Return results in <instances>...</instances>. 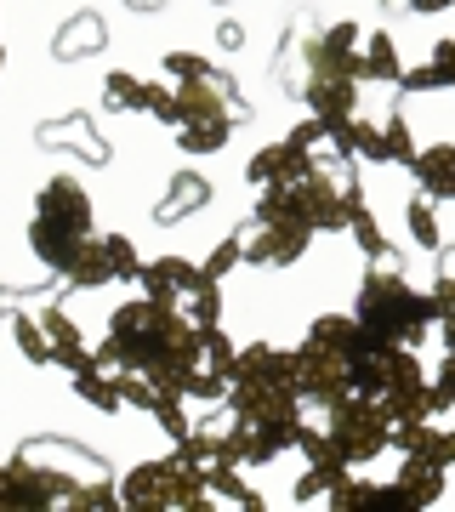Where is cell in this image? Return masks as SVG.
<instances>
[{
  "mask_svg": "<svg viewBox=\"0 0 455 512\" xmlns=\"http://www.w3.org/2000/svg\"><path fill=\"white\" fill-rule=\"evenodd\" d=\"M364 348V330L353 313H319L302 336L296 359V393L308 410H330L336 399L353 393V359Z\"/></svg>",
  "mask_w": 455,
  "mask_h": 512,
  "instance_id": "cell-1",
  "label": "cell"
},
{
  "mask_svg": "<svg viewBox=\"0 0 455 512\" xmlns=\"http://www.w3.org/2000/svg\"><path fill=\"white\" fill-rule=\"evenodd\" d=\"M353 319H359L364 342H399V348H416L421 336L438 325V308H433V291H416V285L399 274V262H382L376 274H364L359 302H353Z\"/></svg>",
  "mask_w": 455,
  "mask_h": 512,
  "instance_id": "cell-2",
  "label": "cell"
},
{
  "mask_svg": "<svg viewBox=\"0 0 455 512\" xmlns=\"http://www.w3.org/2000/svg\"><path fill=\"white\" fill-rule=\"evenodd\" d=\"M353 393L370 399L387 421H433L421 359L416 348H399V342H364L353 359Z\"/></svg>",
  "mask_w": 455,
  "mask_h": 512,
  "instance_id": "cell-3",
  "label": "cell"
},
{
  "mask_svg": "<svg viewBox=\"0 0 455 512\" xmlns=\"http://www.w3.org/2000/svg\"><path fill=\"white\" fill-rule=\"evenodd\" d=\"M91 228H97V217H91V194L74 177H52V183L35 194V222H29V245H35V256L52 268V274H69L74 262H80V251H86Z\"/></svg>",
  "mask_w": 455,
  "mask_h": 512,
  "instance_id": "cell-4",
  "label": "cell"
},
{
  "mask_svg": "<svg viewBox=\"0 0 455 512\" xmlns=\"http://www.w3.org/2000/svg\"><path fill=\"white\" fill-rule=\"evenodd\" d=\"M171 86H177V126H171L177 137L171 143L182 154H217V148H228V131L239 120H251L234 74L211 69L205 80H171Z\"/></svg>",
  "mask_w": 455,
  "mask_h": 512,
  "instance_id": "cell-5",
  "label": "cell"
},
{
  "mask_svg": "<svg viewBox=\"0 0 455 512\" xmlns=\"http://www.w3.org/2000/svg\"><path fill=\"white\" fill-rule=\"evenodd\" d=\"M120 507L126 512H205L217 501H211L205 473H194L182 456H165V461H137L120 478Z\"/></svg>",
  "mask_w": 455,
  "mask_h": 512,
  "instance_id": "cell-6",
  "label": "cell"
},
{
  "mask_svg": "<svg viewBox=\"0 0 455 512\" xmlns=\"http://www.w3.org/2000/svg\"><path fill=\"white\" fill-rule=\"evenodd\" d=\"M325 433L336 439V450L347 456V467H364V461L387 456V439H393V421L376 410L370 399H359V393H347V399H336L325 410Z\"/></svg>",
  "mask_w": 455,
  "mask_h": 512,
  "instance_id": "cell-7",
  "label": "cell"
},
{
  "mask_svg": "<svg viewBox=\"0 0 455 512\" xmlns=\"http://www.w3.org/2000/svg\"><path fill=\"white\" fill-rule=\"evenodd\" d=\"M143 296H154V302H165V308H182L194 313V302H200L217 279L205 274V268H194L188 256H160V262H143Z\"/></svg>",
  "mask_w": 455,
  "mask_h": 512,
  "instance_id": "cell-8",
  "label": "cell"
},
{
  "mask_svg": "<svg viewBox=\"0 0 455 512\" xmlns=\"http://www.w3.org/2000/svg\"><path fill=\"white\" fill-rule=\"evenodd\" d=\"M359 74H336V69H308V86H302V103L313 109V120H347V114H359Z\"/></svg>",
  "mask_w": 455,
  "mask_h": 512,
  "instance_id": "cell-9",
  "label": "cell"
},
{
  "mask_svg": "<svg viewBox=\"0 0 455 512\" xmlns=\"http://www.w3.org/2000/svg\"><path fill=\"white\" fill-rule=\"evenodd\" d=\"M330 512H416L410 507V495L399 484H370V478H336V490L325 495Z\"/></svg>",
  "mask_w": 455,
  "mask_h": 512,
  "instance_id": "cell-10",
  "label": "cell"
},
{
  "mask_svg": "<svg viewBox=\"0 0 455 512\" xmlns=\"http://www.w3.org/2000/svg\"><path fill=\"white\" fill-rule=\"evenodd\" d=\"M308 171H313V148H296L291 137H285V143L262 148V154L245 165V183H256V188H285V183H302Z\"/></svg>",
  "mask_w": 455,
  "mask_h": 512,
  "instance_id": "cell-11",
  "label": "cell"
},
{
  "mask_svg": "<svg viewBox=\"0 0 455 512\" xmlns=\"http://www.w3.org/2000/svg\"><path fill=\"white\" fill-rule=\"evenodd\" d=\"M387 450H399V456H427V461H438V467L450 473V467H455V427H433V421H393Z\"/></svg>",
  "mask_w": 455,
  "mask_h": 512,
  "instance_id": "cell-12",
  "label": "cell"
},
{
  "mask_svg": "<svg viewBox=\"0 0 455 512\" xmlns=\"http://www.w3.org/2000/svg\"><path fill=\"white\" fill-rule=\"evenodd\" d=\"M359 23H330L325 35L302 40L308 69H336V74H359Z\"/></svg>",
  "mask_w": 455,
  "mask_h": 512,
  "instance_id": "cell-13",
  "label": "cell"
},
{
  "mask_svg": "<svg viewBox=\"0 0 455 512\" xmlns=\"http://www.w3.org/2000/svg\"><path fill=\"white\" fill-rule=\"evenodd\" d=\"M40 330H46V342H52V365H63L69 376H80V370L97 365V353H86V342H80V330H74V319L57 302H46V308L35 313Z\"/></svg>",
  "mask_w": 455,
  "mask_h": 512,
  "instance_id": "cell-14",
  "label": "cell"
},
{
  "mask_svg": "<svg viewBox=\"0 0 455 512\" xmlns=\"http://www.w3.org/2000/svg\"><path fill=\"white\" fill-rule=\"evenodd\" d=\"M40 148H74V154H86L91 165L109 160V143L97 137L91 114H69V120H57V126H40Z\"/></svg>",
  "mask_w": 455,
  "mask_h": 512,
  "instance_id": "cell-15",
  "label": "cell"
},
{
  "mask_svg": "<svg viewBox=\"0 0 455 512\" xmlns=\"http://www.w3.org/2000/svg\"><path fill=\"white\" fill-rule=\"evenodd\" d=\"M416 183L427 200H455V143H433V148H416Z\"/></svg>",
  "mask_w": 455,
  "mask_h": 512,
  "instance_id": "cell-16",
  "label": "cell"
},
{
  "mask_svg": "<svg viewBox=\"0 0 455 512\" xmlns=\"http://www.w3.org/2000/svg\"><path fill=\"white\" fill-rule=\"evenodd\" d=\"M211 205V183H205L200 171H177L171 177V188H165V200L154 205V217L160 222H177V217H194V211H205Z\"/></svg>",
  "mask_w": 455,
  "mask_h": 512,
  "instance_id": "cell-17",
  "label": "cell"
},
{
  "mask_svg": "<svg viewBox=\"0 0 455 512\" xmlns=\"http://www.w3.org/2000/svg\"><path fill=\"white\" fill-rule=\"evenodd\" d=\"M399 92H455V40H438L421 69H404Z\"/></svg>",
  "mask_w": 455,
  "mask_h": 512,
  "instance_id": "cell-18",
  "label": "cell"
},
{
  "mask_svg": "<svg viewBox=\"0 0 455 512\" xmlns=\"http://www.w3.org/2000/svg\"><path fill=\"white\" fill-rule=\"evenodd\" d=\"M404 495H410V507H433V501H444V467L438 461H427V456H404V467H399V478H393Z\"/></svg>",
  "mask_w": 455,
  "mask_h": 512,
  "instance_id": "cell-19",
  "label": "cell"
},
{
  "mask_svg": "<svg viewBox=\"0 0 455 512\" xmlns=\"http://www.w3.org/2000/svg\"><path fill=\"white\" fill-rule=\"evenodd\" d=\"M399 74H404L399 46H393V35H387V29H376V35L359 46V80H382V86H399Z\"/></svg>",
  "mask_w": 455,
  "mask_h": 512,
  "instance_id": "cell-20",
  "label": "cell"
},
{
  "mask_svg": "<svg viewBox=\"0 0 455 512\" xmlns=\"http://www.w3.org/2000/svg\"><path fill=\"white\" fill-rule=\"evenodd\" d=\"M74 393H80V399L91 404V410H103V416H120V410H126V399H120V382H114V370H80V376H74Z\"/></svg>",
  "mask_w": 455,
  "mask_h": 512,
  "instance_id": "cell-21",
  "label": "cell"
},
{
  "mask_svg": "<svg viewBox=\"0 0 455 512\" xmlns=\"http://www.w3.org/2000/svg\"><path fill=\"white\" fill-rule=\"evenodd\" d=\"M296 450L308 456V467H347V456L336 450V439H330L319 421H308V410L296 416Z\"/></svg>",
  "mask_w": 455,
  "mask_h": 512,
  "instance_id": "cell-22",
  "label": "cell"
},
{
  "mask_svg": "<svg viewBox=\"0 0 455 512\" xmlns=\"http://www.w3.org/2000/svg\"><path fill=\"white\" fill-rule=\"evenodd\" d=\"M103 109H114V114H148V80L114 69L109 80H103Z\"/></svg>",
  "mask_w": 455,
  "mask_h": 512,
  "instance_id": "cell-23",
  "label": "cell"
},
{
  "mask_svg": "<svg viewBox=\"0 0 455 512\" xmlns=\"http://www.w3.org/2000/svg\"><path fill=\"white\" fill-rule=\"evenodd\" d=\"M347 234H353V245H359L370 262H399V251L387 245V234H382V222L370 217V205H359L353 217H347Z\"/></svg>",
  "mask_w": 455,
  "mask_h": 512,
  "instance_id": "cell-24",
  "label": "cell"
},
{
  "mask_svg": "<svg viewBox=\"0 0 455 512\" xmlns=\"http://www.w3.org/2000/svg\"><path fill=\"white\" fill-rule=\"evenodd\" d=\"M12 342H18V353L29 359V365H52V342H46V330H40L35 313H12Z\"/></svg>",
  "mask_w": 455,
  "mask_h": 512,
  "instance_id": "cell-25",
  "label": "cell"
},
{
  "mask_svg": "<svg viewBox=\"0 0 455 512\" xmlns=\"http://www.w3.org/2000/svg\"><path fill=\"white\" fill-rule=\"evenodd\" d=\"M86 52H103V23L97 18H74L69 29L57 35V57L74 63V57H86Z\"/></svg>",
  "mask_w": 455,
  "mask_h": 512,
  "instance_id": "cell-26",
  "label": "cell"
},
{
  "mask_svg": "<svg viewBox=\"0 0 455 512\" xmlns=\"http://www.w3.org/2000/svg\"><path fill=\"white\" fill-rule=\"evenodd\" d=\"M404 228H410V239H416L421 251H438V245H444V234H438V222H433V200H427V194L404 205Z\"/></svg>",
  "mask_w": 455,
  "mask_h": 512,
  "instance_id": "cell-27",
  "label": "cell"
},
{
  "mask_svg": "<svg viewBox=\"0 0 455 512\" xmlns=\"http://www.w3.org/2000/svg\"><path fill=\"white\" fill-rule=\"evenodd\" d=\"M103 251H109L114 285H137V279H143V262H137V251H131L126 234H103Z\"/></svg>",
  "mask_w": 455,
  "mask_h": 512,
  "instance_id": "cell-28",
  "label": "cell"
},
{
  "mask_svg": "<svg viewBox=\"0 0 455 512\" xmlns=\"http://www.w3.org/2000/svg\"><path fill=\"white\" fill-rule=\"evenodd\" d=\"M239 262H245V222H239V228H234V234H228V239H222V245H217V251H211V262H205V274H211V279H217V285H222V279H228V274H234V268H239Z\"/></svg>",
  "mask_w": 455,
  "mask_h": 512,
  "instance_id": "cell-29",
  "label": "cell"
},
{
  "mask_svg": "<svg viewBox=\"0 0 455 512\" xmlns=\"http://www.w3.org/2000/svg\"><path fill=\"white\" fill-rule=\"evenodd\" d=\"M382 137H387V160H393V165H410V160H416V137H410V120H404V109L387 114Z\"/></svg>",
  "mask_w": 455,
  "mask_h": 512,
  "instance_id": "cell-30",
  "label": "cell"
},
{
  "mask_svg": "<svg viewBox=\"0 0 455 512\" xmlns=\"http://www.w3.org/2000/svg\"><path fill=\"white\" fill-rule=\"evenodd\" d=\"M353 467H308V473L296 478V501H325L336 490V478H347Z\"/></svg>",
  "mask_w": 455,
  "mask_h": 512,
  "instance_id": "cell-31",
  "label": "cell"
},
{
  "mask_svg": "<svg viewBox=\"0 0 455 512\" xmlns=\"http://www.w3.org/2000/svg\"><path fill=\"white\" fill-rule=\"evenodd\" d=\"M444 410H455V359L450 353H444L438 376L427 382V416H444Z\"/></svg>",
  "mask_w": 455,
  "mask_h": 512,
  "instance_id": "cell-32",
  "label": "cell"
},
{
  "mask_svg": "<svg viewBox=\"0 0 455 512\" xmlns=\"http://www.w3.org/2000/svg\"><path fill=\"white\" fill-rule=\"evenodd\" d=\"M165 80H205V74H211V63H205V57H194V52H165Z\"/></svg>",
  "mask_w": 455,
  "mask_h": 512,
  "instance_id": "cell-33",
  "label": "cell"
},
{
  "mask_svg": "<svg viewBox=\"0 0 455 512\" xmlns=\"http://www.w3.org/2000/svg\"><path fill=\"white\" fill-rule=\"evenodd\" d=\"M148 114H154L160 126H177V86H160V80H148Z\"/></svg>",
  "mask_w": 455,
  "mask_h": 512,
  "instance_id": "cell-34",
  "label": "cell"
},
{
  "mask_svg": "<svg viewBox=\"0 0 455 512\" xmlns=\"http://www.w3.org/2000/svg\"><path fill=\"white\" fill-rule=\"evenodd\" d=\"M399 6H410V12H421V18H433V12H450L455 0H399Z\"/></svg>",
  "mask_w": 455,
  "mask_h": 512,
  "instance_id": "cell-35",
  "label": "cell"
},
{
  "mask_svg": "<svg viewBox=\"0 0 455 512\" xmlns=\"http://www.w3.org/2000/svg\"><path fill=\"white\" fill-rule=\"evenodd\" d=\"M239 40H245V29H239V23H222V29H217V46H228V52H234Z\"/></svg>",
  "mask_w": 455,
  "mask_h": 512,
  "instance_id": "cell-36",
  "label": "cell"
},
{
  "mask_svg": "<svg viewBox=\"0 0 455 512\" xmlns=\"http://www.w3.org/2000/svg\"><path fill=\"white\" fill-rule=\"evenodd\" d=\"M0 512H6V467H0Z\"/></svg>",
  "mask_w": 455,
  "mask_h": 512,
  "instance_id": "cell-37",
  "label": "cell"
},
{
  "mask_svg": "<svg viewBox=\"0 0 455 512\" xmlns=\"http://www.w3.org/2000/svg\"><path fill=\"white\" fill-rule=\"evenodd\" d=\"M12 296H18V291H6V285H0V308H6V302H12Z\"/></svg>",
  "mask_w": 455,
  "mask_h": 512,
  "instance_id": "cell-38",
  "label": "cell"
},
{
  "mask_svg": "<svg viewBox=\"0 0 455 512\" xmlns=\"http://www.w3.org/2000/svg\"><path fill=\"white\" fill-rule=\"evenodd\" d=\"M382 6H399V0H382Z\"/></svg>",
  "mask_w": 455,
  "mask_h": 512,
  "instance_id": "cell-39",
  "label": "cell"
},
{
  "mask_svg": "<svg viewBox=\"0 0 455 512\" xmlns=\"http://www.w3.org/2000/svg\"><path fill=\"white\" fill-rule=\"evenodd\" d=\"M217 6H228V0H217Z\"/></svg>",
  "mask_w": 455,
  "mask_h": 512,
  "instance_id": "cell-40",
  "label": "cell"
},
{
  "mask_svg": "<svg viewBox=\"0 0 455 512\" xmlns=\"http://www.w3.org/2000/svg\"><path fill=\"white\" fill-rule=\"evenodd\" d=\"M450 359H455V353H450Z\"/></svg>",
  "mask_w": 455,
  "mask_h": 512,
  "instance_id": "cell-41",
  "label": "cell"
}]
</instances>
